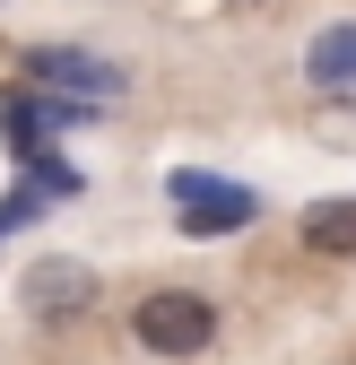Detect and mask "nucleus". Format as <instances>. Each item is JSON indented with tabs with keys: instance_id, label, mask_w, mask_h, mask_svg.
Segmentation results:
<instances>
[{
	"instance_id": "obj_1",
	"label": "nucleus",
	"mask_w": 356,
	"mask_h": 365,
	"mask_svg": "<svg viewBox=\"0 0 356 365\" xmlns=\"http://www.w3.org/2000/svg\"><path fill=\"white\" fill-rule=\"evenodd\" d=\"M130 331H140L148 356H200V348L217 339V313H209L192 287H157V296H140Z\"/></svg>"
},
{
	"instance_id": "obj_2",
	"label": "nucleus",
	"mask_w": 356,
	"mask_h": 365,
	"mask_svg": "<svg viewBox=\"0 0 356 365\" xmlns=\"http://www.w3.org/2000/svg\"><path fill=\"white\" fill-rule=\"evenodd\" d=\"M165 200L183 209V235H235V226L261 217L244 182H217V174H165Z\"/></svg>"
},
{
	"instance_id": "obj_3",
	"label": "nucleus",
	"mask_w": 356,
	"mask_h": 365,
	"mask_svg": "<svg viewBox=\"0 0 356 365\" xmlns=\"http://www.w3.org/2000/svg\"><path fill=\"white\" fill-rule=\"evenodd\" d=\"M26 78H35V87H61V96H87V105H113L122 87H130L113 61L78 53V43H35V53H26Z\"/></svg>"
},
{
	"instance_id": "obj_4",
	"label": "nucleus",
	"mask_w": 356,
	"mask_h": 365,
	"mask_svg": "<svg viewBox=\"0 0 356 365\" xmlns=\"http://www.w3.org/2000/svg\"><path fill=\"white\" fill-rule=\"evenodd\" d=\"M87 304H96V269H87V261L53 252V261L26 269V313H35V322H78Z\"/></svg>"
},
{
	"instance_id": "obj_5",
	"label": "nucleus",
	"mask_w": 356,
	"mask_h": 365,
	"mask_svg": "<svg viewBox=\"0 0 356 365\" xmlns=\"http://www.w3.org/2000/svg\"><path fill=\"white\" fill-rule=\"evenodd\" d=\"M304 78L347 96V87H356V26H322L313 43H304Z\"/></svg>"
},
{
	"instance_id": "obj_6",
	"label": "nucleus",
	"mask_w": 356,
	"mask_h": 365,
	"mask_svg": "<svg viewBox=\"0 0 356 365\" xmlns=\"http://www.w3.org/2000/svg\"><path fill=\"white\" fill-rule=\"evenodd\" d=\"M304 244L322 261H356V200H313L304 209Z\"/></svg>"
},
{
	"instance_id": "obj_7",
	"label": "nucleus",
	"mask_w": 356,
	"mask_h": 365,
	"mask_svg": "<svg viewBox=\"0 0 356 365\" xmlns=\"http://www.w3.org/2000/svg\"><path fill=\"white\" fill-rule=\"evenodd\" d=\"M26 217H43V182H18V192L0 200V235H18Z\"/></svg>"
}]
</instances>
